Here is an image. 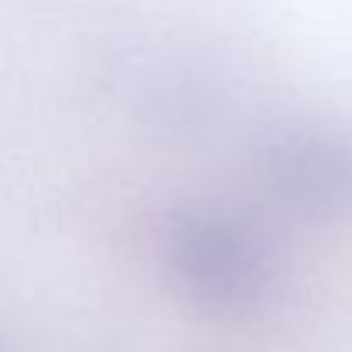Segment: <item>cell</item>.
<instances>
[{
    "instance_id": "1",
    "label": "cell",
    "mask_w": 352,
    "mask_h": 352,
    "mask_svg": "<svg viewBox=\"0 0 352 352\" xmlns=\"http://www.w3.org/2000/svg\"><path fill=\"white\" fill-rule=\"evenodd\" d=\"M168 284L195 311L239 318L256 311L274 287V253L263 233L219 206H182L157 236Z\"/></svg>"
},
{
    "instance_id": "2",
    "label": "cell",
    "mask_w": 352,
    "mask_h": 352,
    "mask_svg": "<svg viewBox=\"0 0 352 352\" xmlns=\"http://www.w3.org/2000/svg\"><path fill=\"white\" fill-rule=\"evenodd\" d=\"M263 192L294 216L352 209V137L322 123L277 130L260 151Z\"/></svg>"
}]
</instances>
